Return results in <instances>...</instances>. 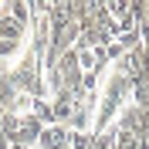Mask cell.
I'll return each mask as SVG.
<instances>
[{"mask_svg":"<svg viewBox=\"0 0 149 149\" xmlns=\"http://www.w3.org/2000/svg\"><path fill=\"white\" fill-rule=\"evenodd\" d=\"M41 132H44V125H41V119L37 115H24V119H17V132H14V146H34L37 139H41Z\"/></svg>","mask_w":149,"mask_h":149,"instance_id":"cell-1","label":"cell"},{"mask_svg":"<svg viewBox=\"0 0 149 149\" xmlns=\"http://www.w3.org/2000/svg\"><path fill=\"white\" fill-rule=\"evenodd\" d=\"M68 139H71V132H68L65 125H47V129L41 132L37 146L41 149H68Z\"/></svg>","mask_w":149,"mask_h":149,"instance_id":"cell-2","label":"cell"},{"mask_svg":"<svg viewBox=\"0 0 149 149\" xmlns=\"http://www.w3.org/2000/svg\"><path fill=\"white\" fill-rule=\"evenodd\" d=\"M61 81H65V88L78 85V58H74V51H68L61 58Z\"/></svg>","mask_w":149,"mask_h":149,"instance_id":"cell-3","label":"cell"},{"mask_svg":"<svg viewBox=\"0 0 149 149\" xmlns=\"http://www.w3.org/2000/svg\"><path fill=\"white\" fill-rule=\"evenodd\" d=\"M20 27H24V24H17L14 17H0V37H3V41H17Z\"/></svg>","mask_w":149,"mask_h":149,"instance_id":"cell-4","label":"cell"},{"mask_svg":"<svg viewBox=\"0 0 149 149\" xmlns=\"http://www.w3.org/2000/svg\"><path fill=\"white\" fill-rule=\"evenodd\" d=\"M92 139L85 136V132H71V139H68V149H88Z\"/></svg>","mask_w":149,"mask_h":149,"instance_id":"cell-5","label":"cell"},{"mask_svg":"<svg viewBox=\"0 0 149 149\" xmlns=\"http://www.w3.org/2000/svg\"><path fill=\"white\" fill-rule=\"evenodd\" d=\"M54 115H61V119H65V115H71V105H68V98H61V102L54 105Z\"/></svg>","mask_w":149,"mask_h":149,"instance_id":"cell-6","label":"cell"}]
</instances>
